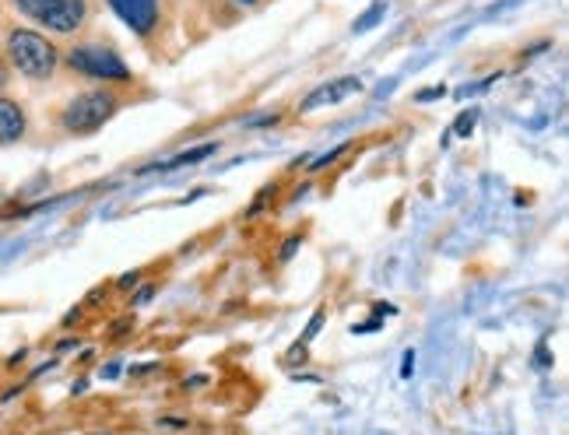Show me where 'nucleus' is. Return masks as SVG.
Masks as SVG:
<instances>
[{
    "label": "nucleus",
    "mask_w": 569,
    "mask_h": 435,
    "mask_svg": "<svg viewBox=\"0 0 569 435\" xmlns=\"http://www.w3.org/2000/svg\"><path fill=\"white\" fill-rule=\"evenodd\" d=\"M68 68L81 78L92 81H130V68L113 53L99 47V42H81L68 50Z\"/></svg>",
    "instance_id": "4"
},
{
    "label": "nucleus",
    "mask_w": 569,
    "mask_h": 435,
    "mask_svg": "<svg viewBox=\"0 0 569 435\" xmlns=\"http://www.w3.org/2000/svg\"><path fill=\"white\" fill-rule=\"evenodd\" d=\"M120 109V95L109 92V89H92V92H81L74 95L60 113V127L68 134H96L102 123H109L117 117Z\"/></svg>",
    "instance_id": "2"
},
{
    "label": "nucleus",
    "mask_w": 569,
    "mask_h": 435,
    "mask_svg": "<svg viewBox=\"0 0 569 435\" xmlns=\"http://www.w3.org/2000/svg\"><path fill=\"white\" fill-rule=\"evenodd\" d=\"M8 78H11V74H8V60L0 57V89H4V84H8Z\"/></svg>",
    "instance_id": "16"
},
{
    "label": "nucleus",
    "mask_w": 569,
    "mask_h": 435,
    "mask_svg": "<svg viewBox=\"0 0 569 435\" xmlns=\"http://www.w3.org/2000/svg\"><path fill=\"white\" fill-rule=\"evenodd\" d=\"M447 95V89L440 84V89H422L419 95H415V102H432V99H443Z\"/></svg>",
    "instance_id": "13"
},
{
    "label": "nucleus",
    "mask_w": 569,
    "mask_h": 435,
    "mask_svg": "<svg viewBox=\"0 0 569 435\" xmlns=\"http://www.w3.org/2000/svg\"><path fill=\"white\" fill-rule=\"evenodd\" d=\"M236 4H243V8H250V4H257V0H236Z\"/></svg>",
    "instance_id": "20"
},
{
    "label": "nucleus",
    "mask_w": 569,
    "mask_h": 435,
    "mask_svg": "<svg viewBox=\"0 0 569 435\" xmlns=\"http://www.w3.org/2000/svg\"><path fill=\"white\" fill-rule=\"evenodd\" d=\"M383 18H387V4H383V0H377V4H369V11H366L362 18H356L352 32H369V29H377Z\"/></svg>",
    "instance_id": "9"
},
{
    "label": "nucleus",
    "mask_w": 569,
    "mask_h": 435,
    "mask_svg": "<svg viewBox=\"0 0 569 435\" xmlns=\"http://www.w3.org/2000/svg\"><path fill=\"white\" fill-rule=\"evenodd\" d=\"M475 120H478V113H475V109H471V113H465L461 120L453 123V134H457V138H468L471 130H475Z\"/></svg>",
    "instance_id": "10"
},
{
    "label": "nucleus",
    "mask_w": 569,
    "mask_h": 435,
    "mask_svg": "<svg viewBox=\"0 0 569 435\" xmlns=\"http://www.w3.org/2000/svg\"><path fill=\"white\" fill-rule=\"evenodd\" d=\"M26 109H21L14 99L0 95V144H14L26 138Z\"/></svg>",
    "instance_id": "7"
},
{
    "label": "nucleus",
    "mask_w": 569,
    "mask_h": 435,
    "mask_svg": "<svg viewBox=\"0 0 569 435\" xmlns=\"http://www.w3.org/2000/svg\"><path fill=\"white\" fill-rule=\"evenodd\" d=\"M11 4L29 21L57 36H74L89 21V4L84 0H11Z\"/></svg>",
    "instance_id": "3"
},
{
    "label": "nucleus",
    "mask_w": 569,
    "mask_h": 435,
    "mask_svg": "<svg viewBox=\"0 0 569 435\" xmlns=\"http://www.w3.org/2000/svg\"><path fill=\"white\" fill-rule=\"evenodd\" d=\"M130 285H138V274H123L120 277V289H130Z\"/></svg>",
    "instance_id": "17"
},
{
    "label": "nucleus",
    "mask_w": 569,
    "mask_h": 435,
    "mask_svg": "<svg viewBox=\"0 0 569 435\" xmlns=\"http://www.w3.org/2000/svg\"><path fill=\"white\" fill-rule=\"evenodd\" d=\"M4 50L18 74H26L32 81H50L57 74L60 53L53 42L36 29H11L4 39Z\"/></svg>",
    "instance_id": "1"
},
{
    "label": "nucleus",
    "mask_w": 569,
    "mask_h": 435,
    "mask_svg": "<svg viewBox=\"0 0 569 435\" xmlns=\"http://www.w3.org/2000/svg\"><path fill=\"white\" fill-rule=\"evenodd\" d=\"M299 246H302V239H299V235H289V243L281 246V256H278L281 264H289V260L296 256V250H299Z\"/></svg>",
    "instance_id": "11"
},
{
    "label": "nucleus",
    "mask_w": 569,
    "mask_h": 435,
    "mask_svg": "<svg viewBox=\"0 0 569 435\" xmlns=\"http://www.w3.org/2000/svg\"><path fill=\"white\" fill-rule=\"evenodd\" d=\"M320 323H323V313H317V316L310 320V326H306V341H313V337L320 334Z\"/></svg>",
    "instance_id": "14"
},
{
    "label": "nucleus",
    "mask_w": 569,
    "mask_h": 435,
    "mask_svg": "<svg viewBox=\"0 0 569 435\" xmlns=\"http://www.w3.org/2000/svg\"><path fill=\"white\" fill-rule=\"evenodd\" d=\"M214 151H218V144H201V148L180 151V155H172L166 162H151L141 172H172V169H183V165H197V162H204L208 155H214Z\"/></svg>",
    "instance_id": "8"
},
{
    "label": "nucleus",
    "mask_w": 569,
    "mask_h": 435,
    "mask_svg": "<svg viewBox=\"0 0 569 435\" xmlns=\"http://www.w3.org/2000/svg\"><path fill=\"white\" fill-rule=\"evenodd\" d=\"M411 373H415V352H408V355H405V365H401V380H411Z\"/></svg>",
    "instance_id": "15"
},
{
    "label": "nucleus",
    "mask_w": 569,
    "mask_h": 435,
    "mask_svg": "<svg viewBox=\"0 0 569 435\" xmlns=\"http://www.w3.org/2000/svg\"><path fill=\"white\" fill-rule=\"evenodd\" d=\"M151 299V285H144L141 292H138V302H148Z\"/></svg>",
    "instance_id": "19"
},
{
    "label": "nucleus",
    "mask_w": 569,
    "mask_h": 435,
    "mask_svg": "<svg viewBox=\"0 0 569 435\" xmlns=\"http://www.w3.org/2000/svg\"><path fill=\"white\" fill-rule=\"evenodd\" d=\"M338 155H345V144H341V148H335V151H327L323 159H313L310 165H313V169H323V165H331V162H335Z\"/></svg>",
    "instance_id": "12"
},
{
    "label": "nucleus",
    "mask_w": 569,
    "mask_h": 435,
    "mask_svg": "<svg viewBox=\"0 0 569 435\" xmlns=\"http://www.w3.org/2000/svg\"><path fill=\"white\" fill-rule=\"evenodd\" d=\"M120 14V21L138 36H148L159 26V0H106Z\"/></svg>",
    "instance_id": "5"
},
{
    "label": "nucleus",
    "mask_w": 569,
    "mask_h": 435,
    "mask_svg": "<svg viewBox=\"0 0 569 435\" xmlns=\"http://www.w3.org/2000/svg\"><path fill=\"white\" fill-rule=\"evenodd\" d=\"M393 84H398V81H387V84H380V89H377V99L390 95V92H393Z\"/></svg>",
    "instance_id": "18"
},
{
    "label": "nucleus",
    "mask_w": 569,
    "mask_h": 435,
    "mask_svg": "<svg viewBox=\"0 0 569 435\" xmlns=\"http://www.w3.org/2000/svg\"><path fill=\"white\" fill-rule=\"evenodd\" d=\"M359 92H362V81L359 78H335V81H327L323 89H317L310 99H306L299 105V113H313V109H320V105H338L345 99H356Z\"/></svg>",
    "instance_id": "6"
}]
</instances>
